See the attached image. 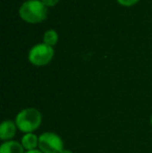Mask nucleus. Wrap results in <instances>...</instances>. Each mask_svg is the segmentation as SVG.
Wrapping results in <instances>:
<instances>
[{
	"instance_id": "6",
	"label": "nucleus",
	"mask_w": 152,
	"mask_h": 153,
	"mask_svg": "<svg viewBox=\"0 0 152 153\" xmlns=\"http://www.w3.org/2000/svg\"><path fill=\"white\" fill-rule=\"evenodd\" d=\"M21 142L10 140V141L2 142L0 145V153H25Z\"/></svg>"
},
{
	"instance_id": "8",
	"label": "nucleus",
	"mask_w": 152,
	"mask_h": 153,
	"mask_svg": "<svg viewBox=\"0 0 152 153\" xmlns=\"http://www.w3.org/2000/svg\"><path fill=\"white\" fill-rule=\"evenodd\" d=\"M59 42V33L54 29H48L45 31L43 36V43H45L48 46H55Z\"/></svg>"
},
{
	"instance_id": "7",
	"label": "nucleus",
	"mask_w": 152,
	"mask_h": 153,
	"mask_svg": "<svg viewBox=\"0 0 152 153\" xmlns=\"http://www.w3.org/2000/svg\"><path fill=\"white\" fill-rule=\"evenodd\" d=\"M20 142L25 151L39 149V135L36 133H24Z\"/></svg>"
},
{
	"instance_id": "12",
	"label": "nucleus",
	"mask_w": 152,
	"mask_h": 153,
	"mask_svg": "<svg viewBox=\"0 0 152 153\" xmlns=\"http://www.w3.org/2000/svg\"><path fill=\"white\" fill-rule=\"evenodd\" d=\"M61 153H74V152L72 151L71 149H67V148H65V149H64Z\"/></svg>"
},
{
	"instance_id": "10",
	"label": "nucleus",
	"mask_w": 152,
	"mask_h": 153,
	"mask_svg": "<svg viewBox=\"0 0 152 153\" xmlns=\"http://www.w3.org/2000/svg\"><path fill=\"white\" fill-rule=\"evenodd\" d=\"M41 1H42L43 3L45 4V6L48 8V7H53V6H55L59 3V0H41Z\"/></svg>"
},
{
	"instance_id": "4",
	"label": "nucleus",
	"mask_w": 152,
	"mask_h": 153,
	"mask_svg": "<svg viewBox=\"0 0 152 153\" xmlns=\"http://www.w3.org/2000/svg\"><path fill=\"white\" fill-rule=\"evenodd\" d=\"M39 149L44 153H61L65 149V146L59 133L45 131L39 135Z\"/></svg>"
},
{
	"instance_id": "13",
	"label": "nucleus",
	"mask_w": 152,
	"mask_h": 153,
	"mask_svg": "<svg viewBox=\"0 0 152 153\" xmlns=\"http://www.w3.org/2000/svg\"><path fill=\"white\" fill-rule=\"evenodd\" d=\"M150 124H151V126H152V115H151V118H150Z\"/></svg>"
},
{
	"instance_id": "5",
	"label": "nucleus",
	"mask_w": 152,
	"mask_h": 153,
	"mask_svg": "<svg viewBox=\"0 0 152 153\" xmlns=\"http://www.w3.org/2000/svg\"><path fill=\"white\" fill-rule=\"evenodd\" d=\"M17 130H19L15 120H4L0 124V140L2 142L14 140Z\"/></svg>"
},
{
	"instance_id": "1",
	"label": "nucleus",
	"mask_w": 152,
	"mask_h": 153,
	"mask_svg": "<svg viewBox=\"0 0 152 153\" xmlns=\"http://www.w3.org/2000/svg\"><path fill=\"white\" fill-rule=\"evenodd\" d=\"M18 129L24 133H35L41 127L43 115L36 107H26L19 111L15 118Z\"/></svg>"
},
{
	"instance_id": "9",
	"label": "nucleus",
	"mask_w": 152,
	"mask_h": 153,
	"mask_svg": "<svg viewBox=\"0 0 152 153\" xmlns=\"http://www.w3.org/2000/svg\"><path fill=\"white\" fill-rule=\"evenodd\" d=\"M139 1H140V0H117V2L120 4V5L127 6V7L134 5V4H136Z\"/></svg>"
},
{
	"instance_id": "11",
	"label": "nucleus",
	"mask_w": 152,
	"mask_h": 153,
	"mask_svg": "<svg viewBox=\"0 0 152 153\" xmlns=\"http://www.w3.org/2000/svg\"><path fill=\"white\" fill-rule=\"evenodd\" d=\"M25 153H44V152H42L40 149H35V150H30V151H26Z\"/></svg>"
},
{
	"instance_id": "3",
	"label": "nucleus",
	"mask_w": 152,
	"mask_h": 153,
	"mask_svg": "<svg viewBox=\"0 0 152 153\" xmlns=\"http://www.w3.org/2000/svg\"><path fill=\"white\" fill-rule=\"evenodd\" d=\"M54 56L53 47L48 46L45 43L36 44L28 52V61L35 67L47 66Z\"/></svg>"
},
{
	"instance_id": "2",
	"label": "nucleus",
	"mask_w": 152,
	"mask_h": 153,
	"mask_svg": "<svg viewBox=\"0 0 152 153\" xmlns=\"http://www.w3.org/2000/svg\"><path fill=\"white\" fill-rule=\"evenodd\" d=\"M48 8L41 0H26L19 8V16L29 24H38L46 20Z\"/></svg>"
}]
</instances>
